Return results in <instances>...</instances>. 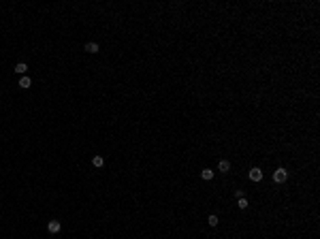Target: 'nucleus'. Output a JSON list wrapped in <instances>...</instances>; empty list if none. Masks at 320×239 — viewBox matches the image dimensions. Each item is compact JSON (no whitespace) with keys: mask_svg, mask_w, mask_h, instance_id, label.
<instances>
[{"mask_svg":"<svg viewBox=\"0 0 320 239\" xmlns=\"http://www.w3.org/2000/svg\"><path fill=\"white\" fill-rule=\"evenodd\" d=\"M286 179H288V171H286L284 167H280V169H275V171H273V181H277V184H284Z\"/></svg>","mask_w":320,"mask_h":239,"instance_id":"obj_1","label":"nucleus"},{"mask_svg":"<svg viewBox=\"0 0 320 239\" xmlns=\"http://www.w3.org/2000/svg\"><path fill=\"white\" fill-rule=\"evenodd\" d=\"M248 177L252 179V181H261L262 179V171L258 167H254V169H250V173H248Z\"/></svg>","mask_w":320,"mask_h":239,"instance_id":"obj_2","label":"nucleus"},{"mask_svg":"<svg viewBox=\"0 0 320 239\" xmlns=\"http://www.w3.org/2000/svg\"><path fill=\"white\" fill-rule=\"evenodd\" d=\"M47 231L51 233V235H56V233L62 231V224H60L58 220H51V222H47Z\"/></svg>","mask_w":320,"mask_h":239,"instance_id":"obj_3","label":"nucleus"},{"mask_svg":"<svg viewBox=\"0 0 320 239\" xmlns=\"http://www.w3.org/2000/svg\"><path fill=\"white\" fill-rule=\"evenodd\" d=\"M30 85H32V79H30V77H26V75H24V77L19 79V88H22V90H28Z\"/></svg>","mask_w":320,"mask_h":239,"instance_id":"obj_4","label":"nucleus"},{"mask_svg":"<svg viewBox=\"0 0 320 239\" xmlns=\"http://www.w3.org/2000/svg\"><path fill=\"white\" fill-rule=\"evenodd\" d=\"M26 71H28V64H26V62H17V64H15V73H17V75H24Z\"/></svg>","mask_w":320,"mask_h":239,"instance_id":"obj_5","label":"nucleus"},{"mask_svg":"<svg viewBox=\"0 0 320 239\" xmlns=\"http://www.w3.org/2000/svg\"><path fill=\"white\" fill-rule=\"evenodd\" d=\"M218 169H220L222 173H228V171H231V162H228V160H220V162H218Z\"/></svg>","mask_w":320,"mask_h":239,"instance_id":"obj_6","label":"nucleus"},{"mask_svg":"<svg viewBox=\"0 0 320 239\" xmlns=\"http://www.w3.org/2000/svg\"><path fill=\"white\" fill-rule=\"evenodd\" d=\"M201 179H205V181L213 179V171H211V169H203V171H201Z\"/></svg>","mask_w":320,"mask_h":239,"instance_id":"obj_7","label":"nucleus"},{"mask_svg":"<svg viewBox=\"0 0 320 239\" xmlns=\"http://www.w3.org/2000/svg\"><path fill=\"white\" fill-rule=\"evenodd\" d=\"M92 165H94L96 169L105 167V158H103V156H94V158H92Z\"/></svg>","mask_w":320,"mask_h":239,"instance_id":"obj_8","label":"nucleus"},{"mask_svg":"<svg viewBox=\"0 0 320 239\" xmlns=\"http://www.w3.org/2000/svg\"><path fill=\"white\" fill-rule=\"evenodd\" d=\"M85 51L88 53H98V43H85Z\"/></svg>","mask_w":320,"mask_h":239,"instance_id":"obj_9","label":"nucleus"},{"mask_svg":"<svg viewBox=\"0 0 320 239\" xmlns=\"http://www.w3.org/2000/svg\"><path fill=\"white\" fill-rule=\"evenodd\" d=\"M218 222H220V220H218V216H216V214H211L209 218H207V224H209V226H218Z\"/></svg>","mask_w":320,"mask_h":239,"instance_id":"obj_10","label":"nucleus"},{"mask_svg":"<svg viewBox=\"0 0 320 239\" xmlns=\"http://www.w3.org/2000/svg\"><path fill=\"white\" fill-rule=\"evenodd\" d=\"M237 205H239V209H246V207H248V199H246V196H241V199H237Z\"/></svg>","mask_w":320,"mask_h":239,"instance_id":"obj_11","label":"nucleus"}]
</instances>
